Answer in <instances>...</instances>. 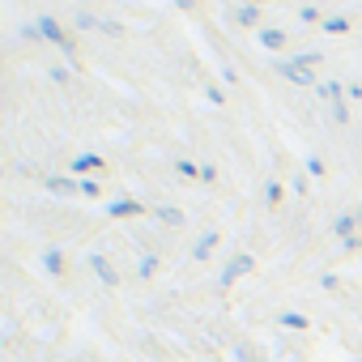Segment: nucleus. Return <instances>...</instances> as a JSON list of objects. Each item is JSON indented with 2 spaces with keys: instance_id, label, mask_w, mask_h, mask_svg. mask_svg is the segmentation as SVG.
<instances>
[{
  "instance_id": "24",
  "label": "nucleus",
  "mask_w": 362,
  "mask_h": 362,
  "mask_svg": "<svg viewBox=\"0 0 362 362\" xmlns=\"http://www.w3.org/2000/svg\"><path fill=\"white\" fill-rule=\"evenodd\" d=\"M298 18H303V22H320V9H315V5H307V9H303Z\"/></svg>"
},
{
  "instance_id": "9",
  "label": "nucleus",
  "mask_w": 362,
  "mask_h": 362,
  "mask_svg": "<svg viewBox=\"0 0 362 362\" xmlns=\"http://www.w3.org/2000/svg\"><path fill=\"white\" fill-rule=\"evenodd\" d=\"M260 47H264V52H281V47H286V35L273 30V26H264V30H260Z\"/></svg>"
},
{
  "instance_id": "22",
  "label": "nucleus",
  "mask_w": 362,
  "mask_h": 362,
  "mask_svg": "<svg viewBox=\"0 0 362 362\" xmlns=\"http://www.w3.org/2000/svg\"><path fill=\"white\" fill-rule=\"evenodd\" d=\"M320 98H341V86H337V81H324V86H320Z\"/></svg>"
},
{
  "instance_id": "19",
  "label": "nucleus",
  "mask_w": 362,
  "mask_h": 362,
  "mask_svg": "<svg viewBox=\"0 0 362 362\" xmlns=\"http://www.w3.org/2000/svg\"><path fill=\"white\" fill-rule=\"evenodd\" d=\"M158 218H162V222H170V226L184 222V214H179V209H158Z\"/></svg>"
},
{
  "instance_id": "15",
  "label": "nucleus",
  "mask_w": 362,
  "mask_h": 362,
  "mask_svg": "<svg viewBox=\"0 0 362 362\" xmlns=\"http://www.w3.org/2000/svg\"><path fill=\"white\" fill-rule=\"evenodd\" d=\"M256 18H260V13H256L252 5H243V9H235V22H239V26H256Z\"/></svg>"
},
{
  "instance_id": "26",
  "label": "nucleus",
  "mask_w": 362,
  "mask_h": 362,
  "mask_svg": "<svg viewBox=\"0 0 362 362\" xmlns=\"http://www.w3.org/2000/svg\"><path fill=\"white\" fill-rule=\"evenodd\" d=\"M358 222H362V209H358Z\"/></svg>"
},
{
  "instance_id": "8",
  "label": "nucleus",
  "mask_w": 362,
  "mask_h": 362,
  "mask_svg": "<svg viewBox=\"0 0 362 362\" xmlns=\"http://www.w3.org/2000/svg\"><path fill=\"white\" fill-rule=\"evenodd\" d=\"M354 230H358V214H341V218H337V235L345 239V247H358Z\"/></svg>"
},
{
  "instance_id": "5",
  "label": "nucleus",
  "mask_w": 362,
  "mask_h": 362,
  "mask_svg": "<svg viewBox=\"0 0 362 362\" xmlns=\"http://www.w3.org/2000/svg\"><path fill=\"white\" fill-rule=\"evenodd\" d=\"M43 184H47V192H52V197H77V192H81V184H77L73 175H47Z\"/></svg>"
},
{
  "instance_id": "17",
  "label": "nucleus",
  "mask_w": 362,
  "mask_h": 362,
  "mask_svg": "<svg viewBox=\"0 0 362 362\" xmlns=\"http://www.w3.org/2000/svg\"><path fill=\"white\" fill-rule=\"evenodd\" d=\"M136 273H141V277H153V273H158V260H153V256H141Z\"/></svg>"
},
{
  "instance_id": "3",
  "label": "nucleus",
  "mask_w": 362,
  "mask_h": 362,
  "mask_svg": "<svg viewBox=\"0 0 362 362\" xmlns=\"http://www.w3.org/2000/svg\"><path fill=\"white\" fill-rule=\"evenodd\" d=\"M107 170V162L98 158V153H77L73 162H69V175L73 179H94V175H103Z\"/></svg>"
},
{
  "instance_id": "21",
  "label": "nucleus",
  "mask_w": 362,
  "mask_h": 362,
  "mask_svg": "<svg viewBox=\"0 0 362 362\" xmlns=\"http://www.w3.org/2000/svg\"><path fill=\"white\" fill-rule=\"evenodd\" d=\"M98 30H103V35H124V26H119V22H111V18H103V22H98Z\"/></svg>"
},
{
  "instance_id": "25",
  "label": "nucleus",
  "mask_w": 362,
  "mask_h": 362,
  "mask_svg": "<svg viewBox=\"0 0 362 362\" xmlns=\"http://www.w3.org/2000/svg\"><path fill=\"white\" fill-rule=\"evenodd\" d=\"M243 5H252V9H256V5H264V0H243Z\"/></svg>"
},
{
  "instance_id": "2",
  "label": "nucleus",
  "mask_w": 362,
  "mask_h": 362,
  "mask_svg": "<svg viewBox=\"0 0 362 362\" xmlns=\"http://www.w3.org/2000/svg\"><path fill=\"white\" fill-rule=\"evenodd\" d=\"M35 30H39L43 39H52L56 47H64V52H69V56L77 60V52H73V35H69V30H64V26L56 22V18H47V13H43V18H35Z\"/></svg>"
},
{
  "instance_id": "11",
  "label": "nucleus",
  "mask_w": 362,
  "mask_h": 362,
  "mask_svg": "<svg viewBox=\"0 0 362 362\" xmlns=\"http://www.w3.org/2000/svg\"><path fill=\"white\" fill-rule=\"evenodd\" d=\"M43 269H47L52 277H60V273H64V256H60L56 247H47V252H43Z\"/></svg>"
},
{
  "instance_id": "4",
  "label": "nucleus",
  "mask_w": 362,
  "mask_h": 362,
  "mask_svg": "<svg viewBox=\"0 0 362 362\" xmlns=\"http://www.w3.org/2000/svg\"><path fill=\"white\" fill-rule=\"evenodd\" d=\"M252 269H256V260H252L247 252H239V256H235V260L222 269V286H235V281H239V277H247Z\"/></svg>"
},
{
  "instance_id": "18",
  "label": "nucleus",
  "mask_w": 362,
  "mask_h": 362,
  "mask_svg": "<svg viewBox=\"0 0 362 362\" xmlns=\"http://www.w3.org/2000/svg\"><path fill=\"white\" fill-rule=\"evenodd\" d=\"M205 98H209V103H214V107H226V94H222V90H218V86H205Z\"/></svg>"
},
{
  "instance_id": "23",
  "label": "nucleus",
  "mask_w": 362,
  "mask_h": 362,
  "mask_svg": "<svg viewBox=\"0 0 362 362\" xmlns=\"http://www.w3.org/2000/svg\"><path fill=\"white\" fill-rule=\"evenodd\" d=\"M81 197H90V201L98 197V184H94V179H81Z\"/></svg>"
},
{
  "instance_id": "1",
  "label": "nucleus",
  "mask_w": 362,
  "mask_h": 362,
  "mask_svg": "<svg viewBox=\"0 0 362 362\" xmlns=\"http://www.w3.org/2000/svg\"><path fill=\"white\" fill-rule=\"evenodd\" d=\"M311 64H320V56L311 52V56H298V60H281V64H273L286 81H294V86H315V69Z\"/></svg>"
},
{
  "instance_id": "6",
  "label": "nucleus",
  "mask_w": 362,
  "mask_h": 362,
  "mask_svg": "<svg viewBox=\"0 0 362 362\" xmlns=\"http://www.w3.org/2000/svg\"><path fill=\"white\" fill-rule=\"evenodd\" d=\"M90 269H94V277H98L103 286H119V273H115V264H111L107 256H90Z\"/></svg>"
},
{
  "instance_id": "13",
  "label": "nucleus",
  "mask_w": 362,
  "mask_h": 362,
  "mask_svg": "<svg viewBox=\"0 0 362 362\" xmlns=\"http://www.w3.org/2000/svg\"><path fill=\"white\" fill-rule=\"evenodd\" d=\"M214 247H218V235H205V239L192 247V256H197V260H209V256H214Z\"/></svg>"
},
{
  "instance_id": "14",
  "label": "nucleus",
  "mask_w": 362,
  "mask_h": 362,
  "mask_svg": "<svg viewBox=\"0 0 362 362\" xmlns=\"http://www.w3.org/2000/svg\"><path fill=\"white\" fill-rule=\"evenodd\" d=\"M324 35H349V18H328L324 22Z\"/></svg>"
},
{
  "instance_id": "16",
  "label": "nucleus",
  "mask_w": 362,
  "mask_h": 362,
  "mask_svg": "<svg viewBox=\"0 0 362 362\" xmlns=\"http://www.w3.org/2000/svg\"><path fill=\"white\" fill-rule=\"evenodd\" d=\"M264 197H269V205H281V184H277V179H269V188H264Z\"/></svg>"
},
{
  "instance_id": "20",
  "label": "nucleus",
  "mask_w": 362,
  "mask_h": 362,
  "mask_svg": "<svg viewBox=\"0 0 362 362\" xmlns=\"http://www.w3.org/2000/svg\"><path fill=\"white\" fill-rule=\"evenodd\" d=\"M98 22H103V18H90V13H77V26H81V30H98Z\"/></svg>"
},
{
  "instance_id": "12",
  "label": "nucleus",
  "mask_w": 362,
  "mask_h": 362,
  "mask_svg": "<svg viewBox=\"0 0 362 362\" xmlns=\"http://www.w3.org/2000/svg\"><path fill=\"white\" fill-rule=\"evenodd\" d=\"M175 170L184 175V179H201V175H205V166H197V162H188V158H175Z\"/></svg>"
},
{
  "instance_id": "10",
  "label": "nucleus",
  "mask_w": 362,
  "mask_h": 362,
  "mask_svg": "<svg viewBox=\"0 0 362 362\" xmlns=\"http://www.w3.org/2000/svg\"><path fill=\"white\" fill-rule=\"evenodd\" d=\"M277 324H281V328H294V332H307V328H311V320H307V315H298V311H281V315H277Z\"/></svg>"
},
{
  "instance_id": "7",
  "label": "nucleus",
  "mask_w": 362,
  "mask_h": 362,
  "mask_svg": "<svg viewBox=\"0 0 362 362\" xmlns=\"http://www.w3.org/2000/svg\"><path fill=\"white\" fill-rule=\"evenodd\" d=\"M141 214H145V205H141V201H132V197H124V201L107 205V218H141Z\"/></svg>"
}]
</instances>
